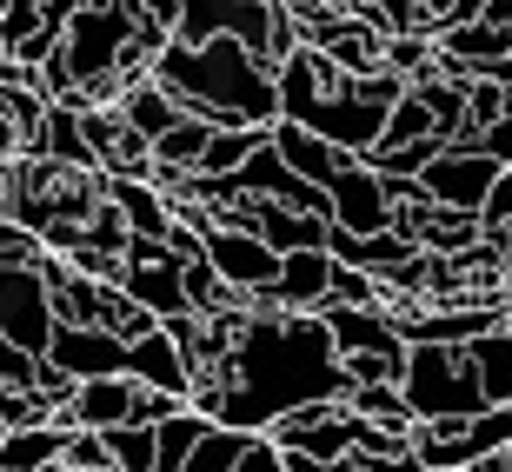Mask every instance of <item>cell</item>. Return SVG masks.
<instances>
[{"instance_id": "1", "label": "cell", "mask_w": 512, "mask_h": 472, "mask_svg": "<svg viewBox=\"0 0 512 472\" xmlns=\"http://www.w3.org/2000/svg\"><path fill=\"white\" fill-rule=\"evenodd\" d=\"M353 373L333 340L326 313H273L260 320L247 306V333L233 346L227 366L193 373V406L213 413L220 426L240 433H273L286 413H300L313 399H346Z\"/></svg>"}, {"instance_id": "2", "label": "cell", "mask_w": 512, "mask_h": 472, "mask_svg": "<svg viewBox=\"0 0 512 472\" xmlns=\"http://www.w3.org/2000/svg\"><path fill=\"white\" fill-rule=\"evenodd\" d=\"M153 80H167L173 94L187 100V114L213 120V127H280L286 100L273 60L253 54L247 40H167V54L153 60Z\"/></svg>"}, {"instance_id": "3", "label": "cell", "mask_w": 512, "mask_h": 472, "mask_svg": "<svg viewBox=\"0 0 512 472\" xmlns=\"http://www.w3.org/2000/svg\"><path fill=\"white\" fill-rule=\"evenodd\" d=\"M399 393L419 419H479L493 399H486V379L473 366V346H439V340H413L406 346V373H399Z\"/></svg>"}, {"instance_id": "4", "label": "cell", "mask_w": 512, "mask_h": 472, "mask_svg": "<svg viewBox=\"0 0 512 472\" xmlns=\"http://www.w3.org/2000/svg\"><path fill=\"white\" fill-rule=\"evenodd\" d=\"M133 34H140V7H133V0H87V7L67 20L60 54H67V67H74L80 87H94V80L120 74Z\"/></svg>"}, {"instance_id": "5", "label": "cell", "mask_w": 512, "mask_h": 472, "mask_svg": "<svg viewBox=\"0 0 512 472\" xmlns=\"http://www.w3.org/2000/svg\"><path fill=\"white\" fill-rule=\"evenodd\" d=\"M0 333L20 346V353L47 359L60 333V313H54V280L40 273V260H14L0 266Z\"/></svg>"}, {"instance_id": "6", "label": "cell", "mask_w": 512, "mask_h": 472, "mask_svg": "<svg viewBox=\"0 0 512 472\" xmlns=\"http://www.w3.org/2000/svg\"><path fill=\"white\" fill-rule=\"evenodd\" d=\"M506 173V160H493L486 147H473V140H453V147L439 153L433 167L419 173V187L433 193L439 207H459V213H479L486 207V193H493V180Z\"/></svg>"}, {"instance_id": "7", "label": "cell", "mask_w": 512, "mask_h": 472, "mask_svg": "<svg viewBox=\"0 0 512 472\" xmlns=\"http://www.w3.org/2000/svg\"><path fill=\"white\" fill-rule=\"evenodd\" d=\"M207 260L227 273V286H240V293H260V286L280 280V246H266L253 227H233V220H220V227H207Z\"/></svg>"}, {"instance_id": "8", "label": "cell", "mask_w": 512, "mask_h": 472, "mask_svg": "<svg viewBox=\"0 0 512 472\" xmlns=\"http://www.w3.org/2000/svg\"><path fill=\"white\" fill-rule=\"evenodd\" d=\"M399 220V200L393 187H386L380 167H366V160H353V167L333 180V227L346 233H386Z\"/></svg>"}, {"instance_id": "9", "label": "cell", "mask_w": 512, "mask_h": 472, "mask_svg": "<svg viewBox=\"0 0 512 472\" xmlns=\"http://www.w3.org/2000/svg\"><path fill=\"white\" fill-rule=\"evenodd\" d=\"M60 373L74 379H100V373H133V340L114 326H60L54 346H47Z\"/></svg>"}, {"instance_id": "10", "label": "cell", "mask_w": 512, "mask_h": 472, "mask_svg": "<svg viewBox=\"0 0 512 472\" xmlns=\"http://www.w3.org/2000/svg\"><path fill=\"white\" fill-rule=\"evenodd\" d=\"M120 293H127V300H140L147 313H160V320L193 313V300H187V260H180L173 246H160V253H147V260H127Z\"/></svg>"}, {"instance_id": "11", "label": "cell", "mask_w": 512, "mask_h": 472, "mask_svg": "<svg viewBox=\"0 0 512 472\" xmlns=\"http://www.w3.org/2000/svg\"><path fill=\"white\" fill-rule=\"evenodd\" d=\"M333 273H340L333 246H300V253H286V260H280L273 293H280L286 313H326V306H333Z\"/></svg>"}, {"instance_id": "12", "label": "cell", "mask_w": 512, "mask_h": 472, "mask_svg": "<svg viewBox=\"0 0 512 472\" xmlns=\"http://www.w3.org/2000/svg\"><path fill=\"white\" fill-rule=\"evenodd\" d=\"M273 147H280V153H286V167H293V173H306L313 187H333V180H340V173L353 167V160H360V153L333 147L326 133L300 127V120H280V127H273Z\"/></svg>"}, {"instance_id": "13", "label": "cell", "mask_w": 512, "mask_h": 472, "mask_svg": "<svg viewBox=\"0 0 512 472\" xmlns=\"http://www.w3.org/2000/svg\"><path fill=\"white\" fill-rule=\"evenodd\" d=\"M326 326H333V340L340 353H406V333H399V313L386 306H326Z\"/></svg>"}, {"instance_id": "14", "label": "cell", "mask_w": 512, "mask_h": 472, "mask_svg": "<svg viewBox=\"0 0 512 472\" xmlns=\"http://www.w3.org/2000/svg\"><path fill=\"white\" fill-rule=\"evenodd\" d=\"M133 379H147V386H160V393L193 399V359H187V346L167 333V320L133 340Z\"/></svg>"}, {"instance_id": "15", "label": "cell", "mask_w": 512, "mask_h": 472, "mask_svg": "<svg viewBox=\"0 0 512 472\" xmlns=\"http://www.w3.org/2000/svg\"><path fill=\"white\" fill-rule=\"evenodd\" d=\"M67 439L74 426L67 419H47V426H14L0 439V472H54L67 459Z\"/></svg>"}, {"instance_id": "16", "label": "cell", "mask_w": 512, "mask_h": 472, "mask_svg": "<svg viewBox=\"0 0 512 472\" xmlns=\"http://www.w3.org/2000/svg\"><path fill=\"white\" fill-rule=\"evenodd\" d=\"M120 114H127L133 127L147 133V140H160V133H173L180 120H187V100L173 94L167 80H153V74H147V80H133V87H127V100H120Z\"/></svg>"}, {"instance_id": "17", "label": "cell", "mask_w": 512, "mask_h": 472, "mask_svg": "<svg viewBox=\"0 0 512 472\" xmlns=\"http://www.w3.org/2000/svg\"><path fill=\"white\" fill-rule=\"evenodd\" d=\"M107 193H114L120 207H127L133 233H153V240H167V227L180 220L167 200V187H153V180H127V173H107Z\"/></svg>"}, {"instance_id": "18", "label": "cell", "mask_w": 512, "mask_h": 472, "mask_svg": "<svg viewBox=\"0 0 512 472\" xmlns=\"http://www.w3.org/2000/svg\"><path fill=\"white\" fill-rule=\"evenodd\" d=\"M207 140H213V120L187 114L173 133H160V140H153V173H200V160H207Z\"/></svg>"}, {"instance_id": "19", "label": "cell", "mask_w": 512, "mask_h": 472, "mask_svg": "<svg viewBox=\"0 0 512 472\" xmlns=\"http://www.w3.org/2000/svg\"><path fill=\"white\" fill-rule=\"evenodd\" d=\"M266 140H273V127H213L200 173H207V180H227V173H240V167H247V160L266 147Z\"/></svg>"}, {"instance_id": "20", "label": "cell", "mask_w": 512, "mask_h": 472, "mask_svg": "<svg viewBox=\"0 0 512 472\" xmlns=\"http://www.w3.org/2000/svg\"><path fill=\"white\" fill-rule=\"evenodd\" d=\"M153 433H160V472H180V466L193 459V446L213 433V413H200V406H180V413H167Z\"/></svg>"}, {"instance_id": "21", "label": "cell", "mask_w": 512, "mask_h": 472, "mask_svg": "<svg viewBox=\"0 0 512 472\" xmlns=\"http://www.w3.org/2000/svg\"><path fill=\"white\" fill-rule=\"evenodd\" d=\"M346 406L360 419H373V426H393V433H413L419 413L406 406V393H399V379H380V386H353L346 393Z\"/></svg>"}, {"instance_id": "22", "label": "cell", "mask_w": 512, "mask_h": 472, "mask_svg": "<svg viewBox=\"0 0 512 472\" xmlns=\"http://www.w3.org/2000/svg\"><path fill=\"white\" fill-rule=\"evenodd\" d=\"M433 133H439V120H433V107H426V94L413 87V94H406V100L393 107V114H386V133H380V147H373V153L419 147V140H433Z\"/></svg>"}, {"instance_id": "23", "label": "cell", "mask_w": 512, "mask_h": 472, "mask_svg": "<svg viewBox=\"0 0 512 472\" xmlns=\"http://www.w3.org/2000/svg\"><path fill=\"white\" fill-rule=\"evenodd\" d=\"M473 366H479V379H486V399H493V406H512V333L506 326L473 340Z\"/></svg>"}, {"instance_id": "24", "label": "cell", "mask_w": 512, "mask_h": 472, "mask_svg": "<svg viewBox=\"0 0 512 472\" xmlns=\"http://www.w3.org/2000/svg\"><path fill=\"white\" fill-rule=\"evenodd\" d=\"M247 446H253V433H240V426H220V419H213V433L193 446V459L180 472H233Z\"/></svg>"}, {"instance_id": "25", "label": "cell", "mask_w": 512, "mask_h": 472, "mask_svg": "<svg viewBox=\"0 0 512 472\" xmlns=\"http://www.w3.org/2000/svg\"><path fill=\"white\" fill-rule=\"evenodd\" d=\"M506 87H512V80L473 74V87H466V133H459V140H473V147H479V133L499 127V114H506Z\"/></svg>"}, {"instance_id": "26", "label": "cell", "mask_w": 512, "mask_h": 472, "mask_svg": "<svg viewBox=\"0 0 512 472\" xmlns=\"http://www.w3.org/2000/svg\"><path fill=\"white\" fill-rule=\"evenodd\" d=\"M107 446H114L120 472H160V433H153V426H114Z\"/></svg>"}, {"instance_id": "27", "label": "cell", "mask_w": 512, "mask_h": 472, "mask_svg": "<svg viewBox=\"0 0 512 472\" xmlns=\"http://www.w3.org/2000/svg\"><path fill=\"white\" fill-rule=\"evenodd\" d=\"M87 246H100V253H120L127 260V246H133V220H127V207H120L114 193L94 207V220H87Z\"/></svg>"}, {"instance_id": "28", "label": "cell", "mask_w": 512, "mask_h": 472, "mask_svg": "<svg viewBox=\"0 0 512 472\" xmlns=\"http://www.w3.org/2000/svg\"><path fill=\"white\" fill-rule=\"evenodd\" d=\"M60 466H67V472H120L107 433H87V426H74V439H67V459H60Z\"/></svg>"}, {"instance_id": "29", "label": "cell", "mask_w": 512, "mask_h": 472, "mask_svg": "<svg viewBox=\"0 0 512 472\" xmlns=\"http://www.w3.org/2000/svg\"><path fill=\"white\" fill-rule=\"evenodd\" d=\"M346 373H353V386H380V379L406 373V353H346Z\"/></svg>"}, {"instance_id": "30", "label": "cell", "mask_w": 512, "mask_h": 472, "mask_svg": "<svg viewBox=\"0 0 512 472\" xmlns=\"http://www.w3.org/2000/svg\"><path fill=\"white\" fill-rule=\"evenodd\" d=\"M233 472H286V446L273 433H253V446L240 453V466Z\"/></svg>"}, {"instance_id": "31", "label": "cell", "mask_w": 512, "mask_h": 472, "mask_svg": "<svg viewBox=\"0 0 512 472\" xmlns=\"http://www.w3.org/2000/svg\"><path fill=\"white\" fill-rule=\"evenodd\" d=\"M506 220H512V167L493 180V193H486V207H479V227H486V233H499Z\"/></svg>"}, {"instance_id": "32", "label": "cell", "mask_w": 512, "mask_h": 472, "mask_svg": "<svg viewBox=\"0 0 512 472\" xmlns=\"http://www.w3.org/2000/svg\"><path fill=\"white\" fill-rule=\"evenodd\" d=\"M133 7L147 27H167V34H180V20H187V0H133Z\"/></svg>"}, {"instance_id": "33", "label": "cell", "mask_w": 512, "mask_h": 472, "mask_svg": "<svg viewBox=\"0 0 512 472\" xmlns=\"http://www.w3.org/2000/svg\"><path fill=\"white\" fill-rule=\"evenodd\" d=\"M479 147L493 153V160H506V167H512V87H506V114H499V127L479 133Z\"/></svg>"}, {"instance_id": "34", "label": "cell", "mask_w": 512, "mask_h": 472, "mask_svg": "<svg viewBox=\"0 0 512 472\" xmlns=\"http://www.w3.org/2000/svg\"><path fill=\"white\" fill-rule=\"evenodd\" d=\"M20 153H27V127H20V120L0 107V167H14Z\"/></svg>"}, {"instance_id": "35", "label": "cell", "mask_w": 512, "mask_h": 472, "mask_svg": "<svg viewBox=\"0 0 512 472\" xmlns=\"http://www.w3.org/2000/svg\"><path fill=\"white\" fill-rule=\"evenodd\" d=\"M0 220H14V167H0Z\"/></svg>"}, {"instance_id": "36", "label": "cell", "mask_w": 512, "mask_h": 472, "mask_svg": "<svg viewBox=\"0 0 512 472\" xmlns=\"http://www.w3.org/2000/svg\"><path fill=\"white\" fill-rule=\"evenodd\" d=\"M473 472H512V446H499V453H486Z\"/></svg>"}, {"instance_id": "37", "label": "cell", "mask_w": 512, "mask_h": 472, "mask_svg": "<svg viewBox=\"0 0 512 472\" xmlns=\"http://www.w3.org/2000/svg\"><path fill=\"white\" fill-rule=\"evenodd\" d=\"M7 433H14V426H7V413H0V439H7Z\"/></svg>"}, {"instance_id": "38", "label": "cell", "mask_w": 512, "mask_h": 472, "mask_svg": "<svg viewBox=\"0 0 512 472\" xmlns=\"http://www.w3.org/2000/svg\"><path fill=\"white\" fill-rule=\"evenodd\" d=\"M7 7H14V0H0V14H7Z\"/></svg>"}, {"instance_id": "39", "label": "cell", "mask_w": 512, "mask_h": 472, "mask_svg": "<svg viewBox=\"0 0 512 472\" xmlns=\"http://www.w3.org/2000/svg\"><path fill=\"white\" fill-rule=\"evenodd\" d=\"M506 333H512V313H506Z\"/></svg>"}, {"instance_id": "40", "label": "cell", "mask_w": 512, "mask_h": 472, "mask_svg": "<svg viewBox=\"0 0 512 472\" xmlns=\"http://www.w3.org/2000/svg\"><path fill=\"white\" fill-rule=\"evenodd\" d=\"M54 472H67V466H54Z\"/></svg>"}]
</instances>
